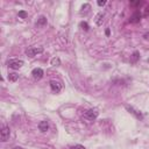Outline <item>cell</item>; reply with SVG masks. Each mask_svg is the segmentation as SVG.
<instances>
[{"label":"cell","instance_id":"2","mask_svg":"<svg viewBox=\"0 0 149 149\" xmlns=\"http://www.w3.org/2000/svg\"><path fill=\"white\" fill-rule=\"evenodd\" d=\"M98 115H99V112H98L97 109H93V108L85 111L84 114H83L84 119L87 120V121H94V120L98 118Z\"/></svg>","mask_w":149,"mask_h":149},{"label":"cell","instance_id":"18","mask_svg":"<svg viewBox=\"0 0 149 149\" xmlns=\"http://www.w3.org/2000/svg\"><path fill=\"white\" fill-rule=\"evenodd\" d=\"M105 3H106V1H104V0H102V1H101V0L98 1V5H99V6H104Z\"/></svg>","mask_w":149,"mask_h":149},{"label":"cell","instance_id":"5","mask_svg":"<svg viewBox=\"0 0 149 149\" xmlns=\"http://www.w3.org/2000/svg\"><path fill=\"white\" fill-rule=\"evenodd\" d=\"M126 109L130 113V114H133L136 119H140V120H142L143 119V115H142V113L139 111V109H136V108H134L133 106H129V105H126Z\"/></svg>","mask_w":149,"mask_h":149},{"label":"cell","instance_id":"13","mask_svg":"<svg viewBox=\"0 0 149 149\" xmlns=\"http://www.w3.org/2000/svg\"><path fill=\"white\" fill-rule=\"evenodd\" d=\"M140 58V54H139V51H134V54H133V56H132V58H130V62L132 63H136V61Z\"/></svg>","mask_w":149,"mask_h":149},{"label":"cell","instance_id":"16","mask_svg":"<svg viewBox=\"0 0 149 149\" xmlns=\"http://www.w3.org/2000/svg\"><path fill=\"white\" fill-rule=\"evenodd\" d=\"M80 27L83 29H85V30H88V24L86 22H80Z\"/></svg>","mask_w":149,"mask_h":149},{"label":"cell","instance_id":"9","mask_svg":"<svg viewBox=\"0 0 149 149\" xmlns=\"http://www.w3.org/2000/svg\"><path fill=\"white\" fill-rule=\"evenodd\" d=\"M38 129H40L42 133L47 132V130L49 129V122H48V121H45V120L41 121V122L38 123Z\"/></svg>","mask_w":149,"mask_h":149},{"label":"cell","instance_id":"3","mask_svg":"<svg viewBox=\"0 0 149 149\" xmlns=\"http://www.w3.org/2000/svg\"><path fill=\"white\" fill-rule=\"evenodd\" d=\"M43 50H44V49H43L42 47H31V48H29V49L26 50V55L29 56V57H35L36 55L42 54Z\"/></svg>","mask_w":149,"mask_h":149},{"label":"cell","instance_id":"20","mask_svg":"<svg viewBox=\"0 0 149 149\" xmlns=\"http://www.w3.org/2000/svg\"><path fill=\"white\" fill-rule=\"evenodd\" d=\"M14 149H22V148H20V147H16V148H14Z\"/></svg>","mask_w":149,"mask_h":149},{"label":"cell","instance_id":"11","mask_svg":"<svg viewBox=\"0 0 149 149\" xmlns=\"http://www.w3.org/2000/svg\"><path fill=\"white\" fill-rule=\"evenodd\" d=\"M17 78H19V74H17V73H15V72H10V73H8V79H9L10 81H16Z\"/></svg>","mask_w":149,"mask_h":149},{"label":"cell","instance_id":"4","mask_svg":"<svg viewBox=\"0 0 149 149\" xmlns=\"http://www.w3.org/2000/svg\"><path fill=\"white\" fill-rule=\"evenodd\" d=\"M9 135H10L9 127H7L6 125H2L1 126V130H0V139H1V141L6 142L9 139Z\"/></svg>","mask_w":149,"mask_h":149},{"label":"cell","instance_id":"12","mask_svg":"<svg viewBox=\"0 0 149 149\" xmlns=\"http://www.w3.org/2000/svg\"><path fill=\"white\" fill-rule=\"evenodd\" d=\"M102 21H104V14H102V13H99V14L97 15V20H95V23H97L98 26H100V24L102 23Z\"/></svg>","mask_w":149,"mask_h":149},{"label":"cell","instance_id":"1","mask_svg":"<svg viewBox=\"0 0 149 149\" xmlns=\"http://www.w3.org/2000/svg\"><path fill=\"white\" fill-rule=\"evenodd\" d=\"M7 66L10 68V69H14V70H17L20 68H22L23 65V61L22 59H19V58H10L7 61Z\"/></svg>","mask_w":149,"mask_h":149},{"label":"cell","instance_id":"17","mask_svg":"<svg viewBox=\"0 0 149 149\" xmlns=\"http://www.w3.org/2000/svg\"><path fill=\"white\" fill-rule=\"evenodd\" d=\"M19 16H21L22 19H24V17L27 16V13H26V12H23V10H21V12H19Z\"/></svg>","mask_w":149,"mask_h":149},{"label":"cell","instance_id":"15","mask_svg":"<svg viewBox=\"0 0 149 149\" xmlns=\"http://www.w3.org/2000/svg\"><path fill=\"white\" fill-rule=\"evenodd\" d=\"M71 149H86V148L84 146H81V144H76V146H72Z\"/></svg>","mask_w":149,"mask_h":149},{"label":"cell","instance_id":"10","mask_svg":"<svg viewBox=\"0 0 149 149\" xmlns=\"http://www.w3.org/2000/svg\"><path fill=\"white\" fill-rule=\"evenodd\" d=\"M44 24H47V17L45 16H40V19L36 22V26L41 27V26H44Z\"/></svg>","mask_w":149,"mask_h":149},{"label":"cell","instance_id":"14","mask_svg":"<svg viewBox=\"0 0 149 149\" xmlns=\"http://www.w3.org/2000/svg\"><path fill=\"white\" fill-rule=\"evenodd\" d=\"M51 64H52V65H59V64H61L59 58H56V57L52 58V59H51Z\"/></svg>","mask_w":149,"mask_h":149},{"label":"cell","instance_id":"8","mask_svg":"<svg viewBox=\"0 0 149 149\" xmlns=\"http://www.w3.org/2000/svg\"><path fill=\"white\" fill-rule=\"evenodd\" d=\"M140 20H141V13H140L139 10L134 12V13H133V15H132V16H130V19H129V21H130L132 23H137Z\"/></svg>","mask_w":149,"mask_h":149},{"label":"cell","instance_id":"6","mask_svg":"<svg viewBox=\"0 0 149 149\" xmlns=\"http://www.w3.org/2000/svg\"><path fill=\"white\" fill-rule=\"evenodd\" d=\"M62 87H63V85H62L61 81H58V80H51L50 81V88H51L52 92L58 93V92L62 91Z\"/></svg>","mask_w":149,"mask_h":149},{"label":"cell","instance_id":"19","mask_svg":"<svg viewBox=\"0 0 149 149\" xmlns=\"http://www.w3.org/2000/svg\"><path fill=\"white\" fill-rule=\"evenodd\" d=\"M149 14V6L146 8V12H144V15H148Z\"/></svg>","mask_w":149,"mask_h":149},{"label":"cell","instance_id":"7","mask_svg":"<svg viewBox=\"0 0 149 149\" xmlns=\"http://www.w3.org/2000/svg\"><path fill=\"white\" fill-rule=\"evenodd\" d=\"M31 74H33L34 79H37V80H40V79L43 77L44 72H43V70H42L41 68H35V69L31 71Z\"/></svg>","mask_w":149,"mask_h":149}]
</instances>
